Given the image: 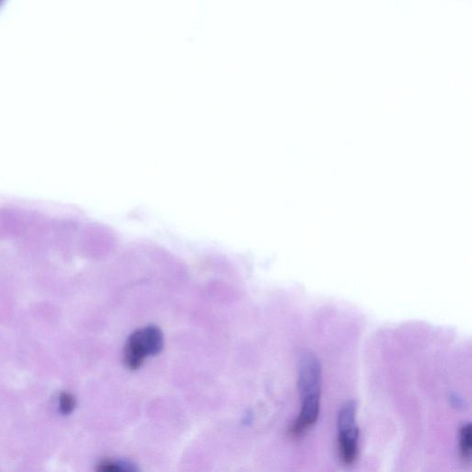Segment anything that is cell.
<instances>
[{
	"mask_svg": "<svg viewBox=\"0 0 472 472\" xmlns=\"http://www.w3.org/2000/svg\"><path fill=\"white\" fill-rule=\"evenodd\" d=\"M321 384L322 371L317 356L306 353L299 364V387L301 409L299 415L292 428V434L299 436L305 434L317 422L320 411Z\"/></svg>",
	"mask_w": 472,
	"mask_h": 472,
	"instance_id": "1",
	"label": "cell"
},
{
	"mask_svg": "<svg viewBox=\"0 0 472 472\" xmlns=\"http://www.w3.org/2000/svg\"><path fill=\"white\" fill-rule=\"evenodd\" d=\"M80 244L94 253L108 252L117 244V237L109 229L101 225H91L83 231Z\"/></svg>",
	"mask_w": 472,
	"mask_h": 472,
	"instance_id": "3",
	"label": "cell"
},
{
	"mask_svg": "<svg viewBox=\"0 0 472 472\" xmlns=\"http://www.w3.org/2000/svg\"><path fill=\"white\" fill-rule=\"evenodd\" d=\"M140 330L148 356L158 355L164 348L163 332L155 326L147 327Z\"/></svg>",
	"mask_w": 472,
	"mask_h": 472,
	"instance_id": "5",
	"label": "cell"
},
{
	"mask_svg": "<svg viewBox=\"0 0 472 472\" xmlns=\"http://www.w3.org/2000/svg\"><path fill=\"white\" fill-rule=\"evenodd\" d=\"M98 471L101 472H123L134 471L135 469L129 464H126V463L106 460V462H103L98 466Z\"/></svg>",
	"mask_w": 472,
	"mask_h": 472,
	"instance_id": "7",
	"label": "cell"
},
{
	"mask_svg": "<svg viewBox=\"0 0 472 472\" xmlns=\"http://www.w3.org/2000/svg\"><path fill=\"white\" fill-rule=\"evenodd\" d=\"M459 450L460 456L465 462H470L471 457L472 434L471 424H465L460 429Z\"/></svg>",
	"mask_w": 472,
	"mask_h": 472,
	"instance_id": "6",
	"label": "cell"
},
{
	"mask_svg": "<svg viewBox=\"0 0 472 472\" xmlns=\"http://www.w3.org/2000/svg\"><path fill=\"white\" fill-rule=\"evenodd\" d=\"M1 1H2V0H0V2H1Z\"/></svg>",
	"mask_w": 472,
	"mask_h": 472,
	"instance_id": "9",
	"label": "cell"
},
{
	"mask_svg": "<svg viewBox=\"0 0 472 472\" xmlns=\"http://www.w3.org/2000/svg\"><path fill=\"white\" fill-rule=\"evenodd\" d=\"M59 405L63 413H71L75 408V399L71 394L64 393L60 396Z\"/></svg>",
	"mask_w": 472,
	"mask_h": 472,
	"instance_id": "8",
	"label": "cell"
},
{
	"mask_svg": "<svg viewBox=\"0 0 472 472\" xmlns=\"http://www.w3.org/2000/svg\"><path fill=\"white\" fill-rule=\"evenodd\" d=\"M359 428L356 422V405L353 401L344 404L338 416V455L345 465H352L359 453Z\"/></svg>",
	"mask_w": 472,
	"mask_h": 472,
	"instance_id": "2",
	"label": "cell"
},
{
	"mask_svg": "<svg viewBox=\"0 0 472 472\" xmlns=\"http://www.w3.org/2000/svg\"><path fill=\"white\" fill-rule=\"evenodd\" d=\"M147 356L148 353L143 338H141V330L138 329L133 332L127 341L124 352V364L130 370L138 369Z\"/></svg>",
	"mask_w": 472,
	"mask_h": 472,
	"instance_id": "4",
	"label": "cell"
}]
</instances>
